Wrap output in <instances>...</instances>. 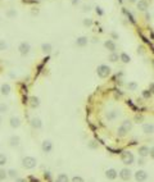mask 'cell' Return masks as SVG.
Instances as JSON below:
<instances>
[{"label":"cell","mask_w":154,"mask_h":182,"mask_svg":"<svg viewBox=\"0 0 154 182\" xmlns=\"http://www.w3.org/2000/svg\"><path fill=\"white\" fill-rule=\"evenodd\" d=\"M22 165H23L26 169H34V168H36V165H37V159L34 158V156L27 155L22 159Z\"/></svg>","instance_id":"1"},{"label":"cell","mask_w":154,"mask_h":182,"mask_svg":"<svg viewBox=\"0 0 154 182\" xmlns=\"http://www.w3.org/2000/svg\"><path fill=\"white\" fill-rule=\"evenodd\" d=\"M121 160H122L123 164L126 165H130V164H134L135 162V156L134 154L131 153V151H122V154H121Z\"/></svg>","instance_id":"2"},{"label":"cell","mask_w":154,"mask_h":182,"mask_svg":"<svg viewBox=\"0 0 154 182\" xmlns=\"http://www.w3.org/2000/svg\"><path fill=\"white\" fill-rule=\"evenodd\" d=\"M96 73L100 78H107V77L111 74V68L105 64H100L98 68H96Z\"/></svg>","instance_id":"3"},{"label":"cell","mask_w":154,"mask_h":182,"mask_svg":"<svg viewBox=\"0 0 154 182\" xmlns=\"http://www.w3.org/2000/svg\"><path fill=\"white\" fill-rule=\"evenodd\" d=\"M18 51L21 55H27L31 51V45H30V42H26V41H23V42H21L18 45Z\"/></svg>","instance_id":"4"},{"label":"cell","mask_w":154,"mask_h":182,"mask_svg":"<svg viewBox=\"0 0 154 182\" xmlns=\"http://www.w3.org/2000/svg\"><path fill=\"white\" fill-rule=\"evenodd\" d=\"M148 177H149L148 173L143 169H139L137 172H135V180H136V182H145L148 180Z\"/></svg>","instance_id":"5"},{"label":"cell","mask_w":154,"mask_h":182,"mask_svg":"<svg viewBox=\"0 0 154 182\" xmlns=\"http://www.w3.org/2000/svg\"><path fill=\"white\" fill-rule=\"evenodd\" d=\"M118 176L121 177L122 181H128L131 178V176H132V172H131L128 168H122V169L120 171V173H118Z\"/></svg>","instance_id":"6"},{"label":"cell","mask_w":154,"mask_h":182,"mask_svg":"<svg viewBox=\"0 0 154 182\" xmlns=\"http://www.w3.org/2000/svg\"><path fill=\"white\" fill-rule=\"evenodd\" d=\"M41 150L45 154H50L51 150H53V142L50 140H44L43 144H41Z\"/></svg>","instance_id":"7"},{"label":"cell","mask_w":154,"mask_h":182,"mask_svg":"<svg viewBox=\"0 0 154 182\" xmlns=\"http://www.w3.org/2000/svg\"><path fill=\"white\" fill-rule=\"evenodd\" d=\"M105 177L108 178V180L113 181L118 177V172L114 169V168H108V169L105 171Z\"/></svg>","instance_id":"8"},{"label":"cell","mask_w":154,"mask_h":182,"mask_svg":"<svg viewBox=\"0 0 154 182\" xmlns=\"http://www.w3.org/2000/svg\"><path fill=\"white\" fill-rule=\"evenodd\" d=\"M137 153H139V156H141V158H147V156L149 155V148H148L147 145H143L137 149Z\"/></svg>","instance_id":"9"},{"label":"cell","mask_w":154,"mask_h":182,"mask_svg":"<svg viewBox=\"0 0 154 182\" xmlns=\"http://www.w3.org/2000/svg\"><path fill=\"white\" fill-rule=\"evenodd\" d=\"M19 144H21V139H19V136L13 135V136L9 137V146H12V148H17Z\"/></svg>","instance_id":"10"},{"label":"cell","mask_w":154,"mask_h":182,"mask_svg":"<svg viewBox=\"0 0 154 182\" xmlns=\"http://www.w3.org/2000/svg\"><path fill=\"white\" fill-rule=\"evenodd\" d=\"M28 104L31 108L36 109V108H38V105H40V99H38L37 96H31V98H28Z\"/></svg>","instance_id":"11"},{"label":"cell","mask_w":154,"mask_h":182,"mask_svg":"<svg viewBox=\"0 0 154 182\" xmlns=\"http://www.w3.org/2000/svg\"><path fill=\"white\" fill-rule=\"evenodd\" d=\"M10 91H12V87H10V85L8 84V82H5V84H3L1 86H0V92H1V95H9Z\"/></svg>","instance_id":"12"},{"label":"cell","mask_w":154,"mask_h":182,"mask_svg":"<svg viewBox=\"0 0 154 182\" xmlns=\"http://www.w3.org/2000/svg\"><path fill=\"white\" fill-rule=\"evenodd\" d=\"M143 132H144L145 135L154 133V125H152V123H145V125H143Z\"/></svg>","instance_id":"13"},{"label":"cell","mask_w":154,"mask_h":182,"mask_svg":"<svg viewBox=\"0 0 154 182\" xmlns=\"http://www.w3.org/2000/svg\"><path fill=\"white\" fill-rule=\"evenodd\" d=\"M104 46H105L107 49H108L111 53H114L116 49H117V45H116V42L113 40H107L105 42H104Z\"/></svg>","instance_id":"14"},{"label":"cell","mask_w":154,"mask_h":182,"mask_svg":"<svg viewBox=\"0 0 154 182\" xmlns=\"http://www.w3.org/2000/svg\"><path fill=\"white\" fill-rule=\"evenodd\" d=\"M9 125L12 128H18L21 126V118L18 117H10L9 119Z\"/></svg>","instance_id":"15"},{"label":"cell","mask_w":154,"mask_h":182,"mask_svg":"<svg viewBox=\"0 0 154 182\" xmlns=\"http://www.w3.org/2000/svg\"><path fill=\"white\" fill-rule=\"evenodd\" d=\"M87 42H89V40H87L86 36H80V37H77V40H76V45L80 46V48H84V46H86Z\"/></svg>","instance_id":"16"},{"label":"cell","mask_w":154,"mask_h":182,"mask_svg":"<svg viewBox=\"0 0 154 182\" xmlns=\"http://www.w3.org/2000/svg\"><path fill=\"white\" fill-rule=\"evenodd\" d=\"M31 126L36 129H40L41 127H43V122H41V119L38 117H34L31 119Z\"/></svg>","instance_id":"17"},{"label":"cell","mask_w":154,"mask_h":182,"mask_svg":"<svg viewBox=\"0 0 154 182\" xmlns=\"http://www.w3.org/2000/svg\"><path fill=\"white\" fill-rule=\"evenodd\" d=\"M51 50H53V46H51L50 42H44L43 45H41V51H43L44 54L51 53Z\"/></svg>","instance_id":"18"},{"label":"cell","mask_w":154,"mask_h":182,"mask_svg":"<svg viewBox=\"0 0 154 182\" xmlns=\"http://www.w3.org/2000/svg\"><path fill=\"white\" fill-rule=\"evenodd\" d=\"M148 1L147 0H139L137 1V9L139 10H141V12H145V10L148 9Z\"/></svg>","instance_id":"19"},{"label":"cell","mask_w":154,"mask_h":182,"mask_svg":"<svg viewBox=\"0 0 154 182\" xmlns=\"http://www.w3.org/2000/svg\"><path fill=\"white\" fill-rule=\"evenodd\" d=\"M120 60H122V63H125V64H127V63L131 62V57L128 55L127 53H122L120 55Z\"/></svg>","instance_id":"20"},{"label":"cell","mask_w":154,"mask_h":182,"mask_svg":"<svg viewBox=\"0 0 154 182\" xmlns=\"http://www.w3.org/2000/svg\"><path fill=\"white\" fill-rule=\"evenodd\" d=\"M57 182H70V178H68V176L66 173H60L57 177Z\"/></svg>","instance_id":"21"},{"label":"cell","mask_w":154,"mask_h":182,"mask_svg":"<svg viewBox=\"0 0 154 182\" xmlns=\"http://www.w3.org/2000/svg\"><path fill=\"white\" fill-rule=\"evenodd\" d=\"M117 115H120V113L117 112V110H112V112H108V114H107V119L108 121H113Z\"/></svg>","instance_id":"22"},{"label":"cell","mask_w":154,"mask_h":182,"mask_svg":"<svg viewBox=\"0 0 154 182\" xmlns=\"http://www.w3.org/2000/svg\"><path fill=\"white\" fill-rule=\"evenodd\" d=\"M121 126H122V127L125 128V129L130 131V129L132 128V122H131V121H128V119H125V121L122 122V125H121Z\"/></svg>","instance_id":"23"},{"label":"cell","mask_w":154,"mask_h":182,"mask_svg":"<svg viewBox=\"0 0 154 182\" xmlns=\"http://www.w3.org/2000/svg\"><path fill=\"white\" fill-rule=\"evenodd\" d=\"M7 173H8V177L9 178H13V180H16V178L18 177V172L16 169H9V171H7Z\"/></svg>","instance_id":"24"},{"label":"cell","mask_w":154,"mask_h":182,"mask_svg":"<svg viewBox=\"0 0 154 182\" xmlns=\"http://www.w3.org/2000/svg\"><path fill=\"white\" fill-rule=\"evenodd\" d=\"M127 132H128L127 129H125V128L122 127V126H120V127L117 128V135H118L120 137H125L126 135H127Z\"/></svg>","instance_id":"25"},{"label":"cell","mask_w":154,"mask_h":182,"mask_svg":"<svg viewBox=\"0 0 154 182\" xmlns=\"http://www.w3.org/2000/svg\"><path fill=\"white\" fill-rule=\"evenodd\" d=\"M8 178V173L4 168H0V181H5Z\"/></svg>","instance_id":"26"},{"label":"cell","mask_w":154,"mask_h":182,"mask_svg":"<svg viewBox=\"0 0 154 182\" xmlns=\"http://www.w3.org/2000/svg\"><path fill=\"white\" fill-rule=\"evenodd\" d=\"M7 162H8L7 155H5V154H3V153H0V167L5 165V164H7Z\"/></svg>","instance_id":"27"},{"label":"cell","mask_w":154,"mask_h":182,"mask_svg":"<svg viewBox=\"0 0 154 182\" xmlns=\"http://www.w3.org/2000/svg\"><path fill=\"white\" fill-rule=\"evenodd\" d=\"M8 49V44L4 38H0V51H4Z\"/></svg>","instance_id":"28"},{"label":"cell","mask_w":154,"mask_h":182,"mask_svg":"<svg viewBox=\"0 0 154 182\" xmlns=\"http://www.w3.org/2000/svg\"><path fill=\"white\" fill-rule=\"evenodd\" d=\"M5 16H7L8 18H13V17L17 16V10H16V9H9L7 13H5Z\"/></svg>","instance_id":"29"},{"label":"cell","mask_w":154,"mask_h":182,"mask_svg":"<svg viewBox=\"0 0 154 182\" xmlns=\"http://www.w3.org/2000/svg\"><path fill=\"white\" fill-rule=\"evenodd\" d=\"M109 60H111V62H117V60H120V55H118L117 53H111V55H109Z\"/></svg>","instance_id":"30"},{"label":"cell","mask_w":154,"mask_h":182,"mask_svg":"<svg viewBox=\"0 0 154 182\" xmlns=\"http://www.w3.org/2000/svg\"><path fill=\"white\" fill-rule=\"evenodd\" d=\"M8 109H9V107H8L5 103H1V104H0V114H4V113H7Z\"/></svg>","instance_id":"31"},{"label":"cell","mask_w":154,"mask_h":182,"mask_svg":"<svg viewBox=\"0 0 154 182\" xmlns=\"http://www.w3.org/2000/svg\"><path fill=\"white\" fill-rule=\"evenodd\" d=\"M127 89L130 90V91H135L137 89V84L136 82H128L127 84Z\"/></svg>","instance_id":"32"},{"label":"cell","mask_w":154,"mask_h":182,"mask_svg":"<svg viewBox=\"0 0 154 182\" xmlns=\"http://www.w3.org/2000/svg\"><path fill=\"white\" fill-rule=\"evenodd\" d=\"M91 24H93V19H91V18H85V19H84V26L90 27Z\"/></svg>","instance_id":"33"},{"label":"cell","mask_w":154,"mask_h":182,"mask_svg":"<svg viewBox=\"0 0 154 182\" xmlns=\"http://www.w3.org/2000/svg\"><path fill=\"white\" fill-rule=\"evenodd\" d=\"M71 182H85V181H84V178H82L81 176H75V177H72Z\"/></svg>","instance_id":"34"},{"label":"cell","mask_w":154,"mask_h":182,"mask_svg":"<svg viewBox=\"0 0 154 182\" xmlns=\"http://www.w3.org/2000/svg\"><path fill=\"white\" fill-rule=\"evenodd\" d=\"M143 96H144L145 99H149L150 96H152V92H150L149 90H144L143 91Z\"/></svg>","instance_id":"35"},{"label":"cell","mask_w":154,"mask_h":182,"mask_svg":"<svg viewBox=\"0 0 154 182\" xmlns=\"http://www.w3.org/2000/svg\"><path fill=\"white\" fill-rule=\"evenodd\" d=\"M89 148L90 149H98V142L94 141V140H93V141H90L89 142Z\"/></svg>","instance_id":"36"},{"label":"cell","mask_w":154,"mask_h":182,"mask_svg":"<svg viewBox=\"0 0 154 182\" xmlns=\"http://www.w3.org/2000/svg\"><path fill=\"white\" fill-rule=\"evenodd\" d=\"M137 164H139V165H145V158H141V156H140L139 160H137Z\"/></svg>","instance_id":"37"},{"label":"cell","mask_w":154,"mask_h":182,"mask_svg":"<svg viewBox=\"0 0 154 182\" xmlns=\"http://www.w3.org/2000/svg\"><path fill=\"white\" fill-rule=\"evenodd\" d=\"M14 182H28V180H26V178H22V177H17L14 180Z\"/></svg>","instance_id":"38"},{"label":"cell","mask_w":154,"mask_h":182,"mask_svg":"<svg viewBox=\"0 0 154 182\" xmlns=\"http://www.w3.org/2000/svg\"><path fill=\"white\" fill-rule=\"evenodd\" d=\"M149 155H150V158H152V159H154V146L149 149Z\"/></svg>","instance_id":"39"},{"label":"cell","mask_w":154,"mask_h":182,"mask_svg":"<svg viewBox=\"0 0 154 182\" xmlns=\"http://www.w3.org/2000/svg\"><path fill=\"white\" fill-rule=\"evenodd\" d=\"M96 13H98L99 16H103V14H104V12H103V10H101V8H100V7H98V8H96Z\"/></svg>","instance_id":"40"},{"label":"cell","mask_w":154,"mask_h":182,"mask_svg":"<svg viewBox=\"0 0 154 182\" xmlns=\"http://www.w3.org/2000/svg\"><path fill=\"white\" fill-rule=\"evenodd\" d=\"M44 177H45V180H50V172H45L44 173Z\"/></svg>","instance_id":"41"},{"label":"cell","mask_w":154,"mask_h":182,"mask_svg":"<svg viewBox=\"0 0 154 182\" xmlns=\"http://www.w3.org/2000/svg\"><path fill=\"white\" fill-rule=\"evenodd\" d=\"M149 91H150L152 94H154V82H152V84L149 85Z\"/></svg>","instance_id":"42"},{"label":"cell","mask_w":154,"mask_h":182,"mask_svg":"<svg viewBox=\"0 0 154 182\" xmlns=\"http://www.w3.org/2000/svg\"><path fill=\"white\" fill-rule=\"evenodd\" d=\"M135 119H136L137 122H141V121L144 119V118H143V115H136V117H135Z\"/></svg>","instance_id":"43"},{"label":"cell","mask_w":154,"mask_h":182,"mask_svg":"<svg viewBox=\"0 0 154 182\" xmlns=\"http://www.w3.org/2000/svg\"><path fill=\"white\" fill-rule=\"evenodd\" d=\"M28 180H30V181H32V182H38V180H37V178H35L34 176H30Z\"/></svg>","instance_id":"44"},{"label":"cell","mask_w":154,"mask_h":182,"mask_svg":"<svg viewBox=\"0 0 154 182\" xmlns=\"http://www.w3.org/2000/svg\"><path fill=\"white\" fill-rule=\"evenodd\" d=\"M89 10H90V7H89V5H85V7H84V12H89Z\"/></svg>","instance_id":"45"},{"label":"cell","mask_w":154,"mask_h":182,"mask_svg":"<svg viewBox=\"0 0 154 182\" xmlns=\"http://www.w3.org/2000/svg\"><path fill=\"white\" fill-rule=\"evenodd\" d=\"M112 37H113V38H118V35L116 34V32H112Z\"/></svg>","instance_id":"46"},{"label":"cell","mask_w":154,"mask_h":182,"mask_svg":"<svg viewBox=\"0 0 154 182\" xmlns=\"http://www.w3.org/2000/svg\"><path fill=\"white\" fill-rule=\"evenodd\" d=\"M80 3V0H72V5H76V4H78Z\"/></svg>","instance_id":"47"},{"label":"cell","mask_w":154,"mask_h":182,"mask_svg":"<svg viewBox=\"0 0 154 182\" xmlns=\"http://www.w3.org/2000/svg\"><path fill=\"white\" fill-rule=\"evenodd\" d=\"M145 18H147V19H148V21H149V19H150V18H152V17H150V14H148V13H147V14H145Z\"/></svg>","instance_id":"48"},{"label":"cell","mask_w":154,"mask_h":182,"mask_svg":"<svg viewBox=\"0 0 154 182\" xmlns=\"http://www.w3.org/2000/svg\"><path fill=\"white\" fill-rule=\"evenodd\" d=\"M128 1H130V3H132V4H134V3H136V0H128Z\"/></svg>","instance_id":"49"},{"label":"cell","mask_w":154,"mask_h":182,"mask_svg":"<svg viewBox=\"0 0 154 182\" xmlns=\"http://www.w3.org/2000/svg\"><path fill=\"white\" fill-rule=\"evenodd\" d=\"M1 122H3V118H1V115H0V125H1Z\"/></svg>","instance_id":"50"},{"label":"cell","mask_w":154,"mask_h":182,"mask_svg":"<svg viewBox=\"0 0 154 182\" xmlns=\"http://www.w3.org/2000/svg\"><path fill=\"white\" fill-rule=\"evenodd\" d=\"M0 21H1V17H0Z\"/></svg>","instance_id":"51"}]
</instances>
